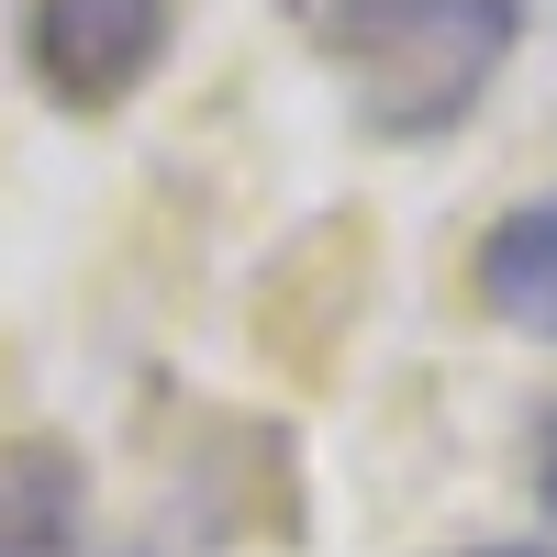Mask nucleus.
<instances>
[{"mask_svg":"<svg viewBox=\"0 0 557 557\" xmlns=\"http://www.w3.org/2000/svg\"><path fill=\"white\" fill-rule=\"evenodd\" d=\"M89 546V457L67 435L0 446V557H78Z\"/></svg>","mask_w":557,"mask_h":557,"instance_id":"nucleus-3","label":"nucleus"},{"mask_svg":"<svg viewBox=\"0 0 557 557\" xmlns=\"http://www.w3.org/2000/svg\"><path fill=\"white\" fill-rule=\"evenodd\" d=\"M469 290H480L491 323H513V335L557 346V190H546V201H513V212L480 235Z\"/></svg>","mask_w":557,"mask_h":557,"instance_id":"nucleus-4","label":"nucleus"},{"mask_svg":"<svg viewBox=\"0 0 557 557\" xmlns=\"http://www.w3.org/2000/svg\"><path fill=\"white\" fill-rule=\"evenodd\" d=\"M190 0H23V78L67 123H112L168 67Z\"/></svg>","mask_w":557,"mask_h":557,"instance_id":"nucleus-2","label":"nucleus"},{"mask_svg":"<svg viewBox=\"0 0 557 557\" xmlns=\"http://www.w3.org/2000/svg\"><path fill=\"white\" fill-rule=\"evenodd\" d=\"M535 502H546V513H557V412H546V424H535Z\"/></svg>","mask_w":557,"mask_h":557,"instance_id":"nucleus-5","label":"nucleus"},{"mask_svg":"<svg viewBox=\"0 0 557 557\" xmlns=\"http://www.w3.org/2000/svg\"><path fill=\"white\" fill-rule=\"evenodd\" d=\"M513 45L524 0H312V57L380 146H446L502 89Z\"/></svg>","mask_w":557,"mask_h":557,"instance_id":"nucleus-1","label":"nucleus"},{"mask_svg":"<svg viewBox=\"0 0 557 557\" xmlns=\"http://www.w3.org/2000/svg\"><path fill=\"white\" fill-rule=\"evenodd\" d=\"M457 557H546V546H457Z\"/></svg>","mask_w":557,"mask_h":557,"instance_id":"nucleus-6","label":"nucleus"}]
</instances>
